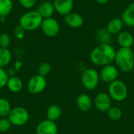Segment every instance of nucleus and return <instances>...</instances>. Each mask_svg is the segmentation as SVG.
Returning <instances> with one entry per match:
<instances>
[{
  "instance_id": "nucleus-28",
  "label": "nucleus",
  "mask_w": 134,
  "mask_h": 134,
  "mask_svg": "<svg viewBox=\"0 0 134 134\" xmlns=\"http://www.w3.org/2000/svg\"><path fill=\"white\" fill-rule=\"evenodd\" d=\"M11 43V38L9 35L2 33L0 35V48H8Z\"/></svg>"
},
{
  "instance_id": "nucleus-16",
  "label": "nucleus",
  "mask_w": 134,
  "mask_h": 134,
  "mask_svg": "<svg viewBox=\"0 0 134 134\" xmlns=\"http://www.w3.org/2000/svg\"><path fill=\"white\" fill-rule=\"evenodd\" d=\"M120 18L124 25L129 27H134V1L126 7L122 13Z\"/></svg>"
},
{
  "instance_id": "nucleus-17",
  "label": "nucleus",
  "mask_w": 134,
  "mask_h": 134,
  "mask_svg": "<svg viewBox=\"0 0 134 134\" xmlns=\"http://www.w3.org/2000/svg\"><path fill=\"white\" fill-rule=\"evenodd\" d=\"M124 27V24L121 18L119 17H114L111 18L106 24L105 28L108 30V31L114 35H118L119 33H120Z\"/></svg>"
},
{
  "instance_id": "nucleus-6",
  "label": "nucleus",
  "mask_w": 134,
  "mask_h": 134,
  "mask_svg": "<svg viewBox=\"0 0 134 134\" xmlns=\"http://www.w3.org/2000/svg\"><path fill=\"white\" fill-rule=\"evenodd\" d=\"M12 126H22L29 120V113L27 110L23 107L13 108L7 117Z\"/></svg>"
},
{
  "instance_id": "nucleus-4",
  "label": "nucleus",
  "mask_w": 134,
  "mask_h": 134,
  "mask_svg": "<svg viewBox=\"0 0 134 134\" xmlns=\"http://www.w3.org/2000/svg\"><path fill=\"white\" fill-rule=\"evenodd\" d=\"M108 93L111 97V100L117 102L124 101L128 97V88L126 83L119 79L108 84Z\"/></svg>"
},
{
  "instance_id": "nucleus-9",
  "label": "nucleus",
  "mask_w": 134,
  "mask_h": 134,
  "mask_svg": "<svg viewBox=\"0 0 134 134\" xmlns=\"http://www.w3.org/2000/svg\"><path fill=\"white\" fill-rule=\"evenodd\" d=\"M41 29L44 35H46L48 37L53 38L58 35L60 31V24L58 21L53 16L45 18L42 20Z\"/></svg>"
},
{
  "instance_id": "nucleus-11",
  "label": "nucleus",
  "mask_w": 134,
  "mask_h": 134,
  "mask_svg": "<svg viewBox=\"0 0 134 134\" xmlns=\"http://www.w3.org/2000/svg\"><path fill=\"white\" fill-rule=\"evenodd\" d=\"M36 134H57L58 127L56 122L45 119L38 122L35 129Z\"/></svg>"
},
{
  "instance_id": "nucleus-33",
  "label": "nucleus",
  "mask_w": 134,
  "mask_h": 134,
  "mask_svg": "<svg viewBox=\"0 0 134 134\" xmlns=\"http://www.w3.org/2000/svg\"><path fill=\"white\" fill-rule=\"evenodd\" d=\"M6 21V17L5 16H0V22L1 23H4Z\"/></svg>"
},
{
  "instance_id": "nucleus-20",
  "label": "nucleus",
  "mask_w": 134,
  "mask_h": 134,
  "mask_svg": "<svg viewBox=\"0 0 134 134\" xmlns=\"http://www.w3.org/2000/svg\"><path fill=\"white\" fill-rule=\"evenodd\" d=\"M96 38L99 44H111L112 35H111L105 27H100L97 31Z\"/></svg>"
},
{
  "instance_id": "nucleus-26",
  "label": "nucleus",
  "mask_w": 134,
  "mask_h": 134,
  "mask_svg": "<svg viewBox=\"0 0 134 134\" xmlns=\"http://www.w3.org/2000/svg\"><path fill=\"white\" fill-rule=\"evenodd\" d=\"M38 71V75H40L43 77H46L51 71V65L48 62H42L39 65Z\"/></svg>"
},
{
  "instance_id": "nucleus-12",
  "label": "nucleus",
  "mask_w": 134,
  "mask_h": 134,
  "mask_svg": "<svg viewBox=\"0 0 134 134\" xmlns=\"http://www.w3.org/2000/svg\"><path fill=\"white\" fill-rule=\"evenodd\" d=\"M53 3L55 11L63 16L72 12L74 8V0H53Z\"/></svg>"
},
{
  "instance_id": "nucleus-24",
  "label": "nucleus",
  "mask_w": 134,
  "mask_h": 134,
  "mask_svg": "<svg viewBox=\"0 0 134 134\" xmlns=\"http://www.w3.org/2000/svg\"><path fill=\"white\" fill-rule=\"evenodd\" d=\"M12 109L9 101L5 98H0V118L8 117Z\"/></svg>"
},
{
  "instance_id": "nucleus-32",
  "label": "nucleus",
  "mask_w": 134,
  "mask_h": 134,
  "mask_svg": "<svg viewBox=\"0 0 134 134\" xmlns=\"http://www.w3.org/2000/svg\"><path fill=\"white\" fill-rule=\"evenodd\" d=\"M95 1L100 5H105L109 2V0H95Z\"/></svg>"
},
{
  "instance_id": "nucleus-22",
  "label": "nucleus",
  "mask_w": 134,
  "mask_h": 134,
  "mask_svg": "<svg viewBox=\"0 0 134 134\" xmlns=\"http://www.w3.org/2000/svg\"><path fill=\"white\" fill-rule=\"evenodd\" d=\"M12 60V53L8 48H0V67L5 68Z\"/></svg>"
},
{
  "instance_id": "nucleus-34",
  "label": "nucleus",
  "mask_w": 134,
  "mask_h": 134,
  "mask_svg": "<svg viewBox=\"0 0 134 134\" xmlns=\"http://www.w3.org/2000/svg\"><path fill=\"white\" fill-rule=\"evenodd\" d=\"M46 1H49V2H53V0H46Z\"/></svg>"
},
{
  "instance_id": "nucleus-3",
  "label": "nucleus",
  "mask_w": 134,
  "mask_h": 134,
  "mask_svg": "<svg viewBox=\"0 0 134 134\" xmlns=\"http://www.w3.org/2000/svg\"><path fill=\"white\" fill-rule=\"evenodd\" d=\"M43 18L37 10H30L24 13L20 18L19 24L27 31L41 27Z\"/></svg>"
},
{
  "instance_id": "nucleus-2",
  "label": "nucleus",
  "mask_w": 134,
  "mask_h": 134,
  "mask_svg": "<svg viewBox=\"0 0 134 134\" xmlns=\"http://www.w3.org/2000/svg\"><path fill=\"white\" fill-rule=\"evenodd\" d=\"M115 65L124 73L130 72L134 68V52L132 48H119L116 50Z\"/></svg>"
},
{
  "instance_id": "nucleus-23",
  "label": "nucleus",
  "mask_w": 134,
  "mask_h": 134,
  "mask_svg": "<svg viewBox=\"0 0 134 134\" xmlns=\"http://www.w3.org/2000/svg\"><path fill=\"white\" fill-rule=\"evenodd\" d=\"M13 0H0V16H7L13 10Z\"/></svg>"
},
{
  "instance_id": "nucleus-8",
  "label": "nucleus",
  "mask_w": 134,
  "mask_h": 134,
  "mask_svg": "<svg viewBox=\"0 0 134 134\" xmlns=\"http://www.w3.org/2000/svg\"><path fill=\"white\" fill-rule=\"evenodd\" d=\"M111 98L108 93L100 92L97 93L93 99V105L97 111L103 113H107V111L111 107Z\"/></svg>"
},
{
  "instance_id": "nucleus-5",
  "label": "nucleus",
  "mask_w": 134,
  "mask_h": 134,
  "mask_svg": "<svg viewBox=\"0 0 134 134\" xmlns=\"http://www.w3.org/2000/svg\"><path fill=\"white\" fill-rule=\"evenodd\" d=\"M99 72L95 68H86L81 74V83L82 86L90 91H93L98 87L100 82Z\"/></svg>"
},
{
  "instance_id": "nucleus-7",
  "label": "nucleus",
  "mask_w": 134,
  "mask_h": 134,
  "mask_svg": "<svg viewBox=\"0 0 134 134\" xmlns=\"http://www.w3.org/2000/svg\"><path fill=\"white\" fill-rule=\"evenodd\" d=\"M47 82L46 77L40 75H35L29 79L27 83V89L31 94H38L43 92L46 87Z\"/></svg>"
},
{
  "instance_id": "nucleus-13",
  "label": "nucleus",
  "mask_w": 134,
  "mask_h": 134,
  "mask_svg": "<svg viewBox=\"0 0 134 134\" xmlns=\"http://www.w3.org/2000/svg\"><path fill=\"white\" fill-rule=\"evenodd\" d=\"M64 21L71 28H79L84 24V19L82 16L75 12H71L64 16Z\"/></svg>"
},
{
  "instance_id": "nucleus-21",
  "label": "nucleus",
  "mask_w": 134,
  "mask_h": 134,
  "mask_svg": "<svg viewBox=\"0 0 134 134\" xmlns=\"http://www.w3.org/2000/svg\"><path fill=\"white\" fill-rule=\"evenodd\" d=\"M62 115V109L57 104H52L50 105L46 111V117L47 119L56 122L58 120Z\"/></svg>"
},
{
  "instance_id": "nucleus-10",
  "label": "nucleus",
  "mask_w": 134,
  "mask_h": 134,
  "mask_svg": "<svg viewBox=\"0 0 134 134\" xmlns=\"http://www.w3.org/2000/svg\"><path fill=\"white\" fill-rule=\"evenodd\" d=\"M119 73V70L115 64H111L109 65H106L102 67L100 71L99 72L100 79L105 83L110 84L118 79Z\"/></svg>"
},
{
  "instance_id": "nucleus-35",
  "label": "nucleus",
  "mask_w": 134,
  "mask_h": 134,
  "mask_svg": "<svg viewBox=\"0 0 134 134\" xmlns=\"http://www.w3.org/2000/svg\"><path fill=\"white\" fill-rule=\"evenodd\" d=\"M133 1H134V0H133Z\"/></svg>"
},
{
  "instance_id": "nucleus-15",
  "label": "nucleus",
  "mask_w": 134,
  "mask_h": 134,
  "mask_svg": "<svg viewBox=\"0 0 134 134\" xmlns=\"http://www.w3.org/2000/svg\"><path fill=\"white\" fill-rule=\"evenodd\" d=\"M76 105L79 111L82 112H87L92 108L93 101L89 94L81 93L76 99Z\"/></svg>"
},
{
  "instance_id": "nucleus-18",
  "label": "nucleus",
  "mask_w": 134,
  "mask_h": 134,
  "mask_svg": "<svg viewBox=\"0 0 134 134\" xmlns=\"http://www.w3.org/2000/svg\"><path fill=\"white\" fill-rule=\"evenodd\" d=\"M37 11L42 16V18L45 19V18H49V17L53 16L55 12V8H54L53 2L45 1L38 5Z\"/></svg>"
},
{
  "instance_id": "nucleus-1",
  "label": "nucleus",
  "mask_w": 134,
  "mask_h": 134,
  "mask_svg": "<svg viewBox=\"0 0 134 134\" xmlns=\"http://www.w3.org/2000/svg\"><path fill=\"white\" fill-rule=\"evenodd\" d=\"M116 50L111 44H98L90 53V61L100 67H104L114 63Z\"/></svg>"
},
{
  "instance_id": "nucleus-27",
  "label": "nucleus",
  "mask_w": 134,
  "mask_h": 134,
  "mask_svg": "<svg viewBox=\"0 0 134 134\" xmlns=\"http://www.w3.org/2000/svg\"><path fill=\"white\" fill-rule=\"evenodd\" d=\"M11 126H12V124L7 117L0 119V133H4L8 132L10 130Z\"/></svg>"
},
{
  "instance_id": "nucleus-25",
  "label": "nucleus",
  "mask_w": 134,
  "mask_h": 134,
  "mask_svg": "<svg viewBox=\"0 0 134 134\" xmlns=\"http://www.w3.org/2000/svg\"><path fill=\"white\" fill-rule=\"evenodd\" d=\"M107 115L111 121H119L122 117V111L119 107L111 106L107 111Z\"/></svg>"
},
{
  "instance_id": "nucleus-30",
  "label": "nucleus",
  "mask_w": 134,
  "mask_h": 134,
  "mask_svg": "<svg viewBox=\"0 0 134 134\" xmlns=\"http://www.w3.org/2000/svg\"><path fill=\"white\" fill-rule=\"evenodd\" d=\"M13 33H14V35L16 37V38L19 39V40H21L24 38V34H25V30L20 25H16L15 27H14V30H13Z\"/></svg>"
},
{
  "instance_id": "nucleus-19",
  "label": "nucleus",
  "mask_w": 134,
  "mask_h": 134,
  "mask_svg": "<svg viewBox=\"0 0 134 134\" xmlns=\"http://www.w3.org/2000/svg\"><path fill=\"white\" fill-rule=\"evenodd\" d=\"M6 87L12 93H18L23 88V82L19 77L16 75L11 76L9 77Z\"/></svg>"
},
{
  "instance_id": "nucleus-29",
  "label": "nucleus",
  "mask_w": 134,
  "mask_h": 134,
  "mask_svg": "<svg viewBox=\"0 0 134 134\" xmlns=\"http://www.w3.org/2000/svg\"><path fill=\"white\" fill-rule=\"evenodd\" d=\"M8 79H9V75L7 71L3 68L0 67V89L6 86Z\"/></svg>"
},
{
  "instance_id": "nucleus-14",
  "label": "nucleus",
  "mask_w": 134,
  "mask_h": 134,
  "mask_svg": "<svg viewBox=\"0 0 134 134\" xmlns=\"http://www.w3.org/2000/svg\"><path fill=\"white\" fill-rule=\"evenodd\" d=\"M116 41L120 48H132L134 45V36L127 31H122L116 36Z\"/></svg>"
},
{
  "instance_id": "nucleus-31",
  "label": "nucleus",
  "mask_w": 134,
  "mask_h": 134,
  "mask_svg": "<svg viewBox=\"0 0 134 134\" xmlns=\"http://www.w3.org/2000/svg\"><path fill=\"white\" fill-rule=\"evenodd\" d=\"M18 2L23 8L27 9L33 8L37 3V0H18Z\"/></svg>"
}]
</instances>
